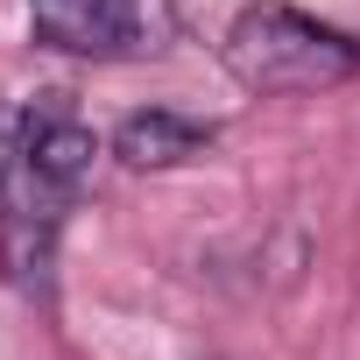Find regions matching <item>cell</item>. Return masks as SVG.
I'll use <instances>...</instances> for the list:
<instances>
[{
	"mask_svg": "<svg viewBox=\"0 0 360 360\" xmlns=\"http://www.w3.org/2000/svg\"><path fill=\"white\" fill-rule=\"evenodd\" d=\"M226 71L248 92H325L360 71V43L290 0H248L226 22Z\"/></svg>",
	"mask_w": 360,
	"mask_h": 360,
	"instance_id": "obj_1",
	"label": "cell"
},
{
	"mask_svg": "<svg viewBox=\"0 0 360 360\" xmlns=\"http://www.w3.org/2000/svg\"><path fill=\"white\" fill-rule=\"evenodd\" d=\"M15 205V148H8V120H0V219Z\"/></svg>",
	"mask_w": 360,
	"mask_h": 360,
	"instance_id": "obj_5",
	"label": "cell"
},
{
	"mask_svg": "<svg viewBox=\"0 0 360 360\" xmlns=\"http://www.w3.org/2000/svg\"><path fill=\"white\" fill-rule=\"evenodd\" d=\"M92 127L71 120L64 106H43L22 120V141H15V205L8 212H36V219H64V205L92 184Z\"/></svg>",
	"mask_w": 360,
	"mask_h": 360,
	"instance_id": "obj_3",
	"label": "cell"
},
{
	"mask_svg": "<svg viewBox=\"0 0 360 360\" xmlns=\"http://www.w3.org/2000/svg\"><path fill=\"white\" fill-rule=\"evenodd\" d=\"M29 22L64 57H155L176 43L169 0H29Z\"/></svg>",
	"mask_w": 360,
	"mask_h": 360,
	"instance_id": "obj_2",
	"label": "cell"
},
{
	"mask_svg": "<svg viewBox=\"0 0 360 360\" xmlns=\"http://www.w3.org/2000/svg\"><path fill=\"white\" fill-rule=\"evenodd\" d=\"M212 120H191V113H176V106H141L113 127V155L127 169H176V162H191L212 148Z\"/></svg>",
	"mask_w": 360,
	"mask_h": 360,
	"instance_id": "obj_4",
	"label": "cell"
}]
</instances>
